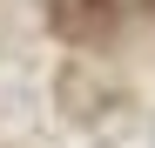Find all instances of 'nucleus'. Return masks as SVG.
<instances>
[{
  "label": "nucleus",
  "mask_w": 155,
  "mask_h": 148,
  "mask_svg": "<svg viewBox=\"0 0 155 148\" xmlns=\"http://www.w3.org/2000/svg\"><path fill=\"white\" fill-rule=\"evenodd\" d=\"M148 7H155V0H148Z\"/></svg>",
  "instance_id": "f03ea898"
},
{
  "label": "nucleus",
  "mask_w": 155,
  "mask_h": 148,
  "mask_svg": "<svg viewBox=\"0 0 155 148\" xmlns=\"http://www.w3.org/2000/svg\"><path fill=\"white\" fill-rule=\"evenodd\" d=\"M47 20L61 40H94L108 34V0H47Z\"/></svg>",
  "instance_id": "f257e3e1"
}]
</instances>
